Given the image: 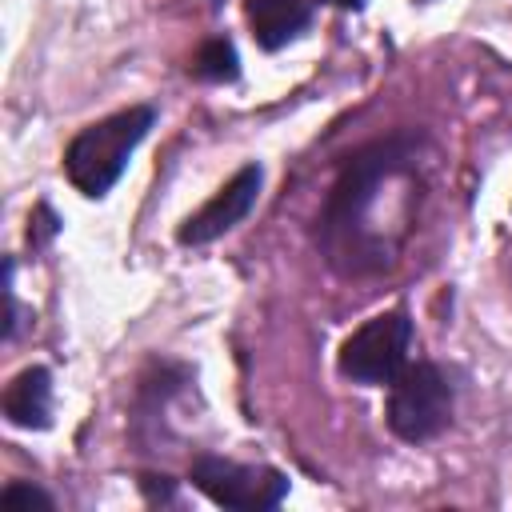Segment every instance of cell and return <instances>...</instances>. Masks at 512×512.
I'll use <instances>...</instances> for the list:
<instances>
[{"instance_id": "6da1fadb", "label": "cell", "mask_w": 512, "mask_h": 512, "mask_svg": "<svg viewBox=\"0 0 512 512\" xmlns=\"http://www.w3.org/2000/svg\"><path fill=\"white\" fill-rule=\"evenodd\" d=\"M152 124H156V112L144 108V104H136V108H124V112H116V116L84 128L68 144V152H64L68 180L84 196H104L120 180L128 156L136 152V144L148 136Z\"/></svg>"}, {"instance_id": "7a4b0ae2", "label": "cell", "mask_w": 512, "mask_h": 512, "mask_svg": "<svg viewBox=\"0 0 512 512\" xmlns=\"http://www.w3.org/2000/svg\"><path fill=\"white\" fill-rule=\"evenodd\" d=\"M412 320L404 308L380 312L360 324L340 348V372L356 384H392L408 364Z\"/></svg>"}, {"instance_id": "3957f363", "label": "cell", "mask_w": 512, "mask_h": 512, "mask_svg": "<svg viewBox=\"0 0 512 512\" xmlns=\"http://www.w3.org/2000/svg\"><path fill=\"white\" fill-rule=\"evenodd\" d=\"M452 416V388L436 364H404L388 396V428L408 440H432Z\"/></svg>"}, {"instance_id": "277c9868", "label": "cell", "mask_w": 512, "mask_h": 512, "mask_svg": "<svg viewBox=\"0 0 512 512\" xmlns=\"http://www.w3.org/2000/svg\"><path fill=\"white\" fill-rule=\"evenodd\" d=\"M192 484L220 508H240V512H260L276 508L288 496V476L276 468H252L236 464L224 456H200L192 464Z\"/></svg>"}, {"instance_id": "5b68a950", "label": "cell", "mask_w": 512, "mask_h": 512, "mask_svg": "<svg viewBox=\"0 0 512 512\" xmlns=\"http://www.w3.org/2000/svg\"><path fill=\"white\" fill-rule=\"evenodd\" d=\"M260 180H264V172H260V164H248V168H240L196 216H188L184 220V228H180V244H208V240H216V236H224L228 228H236L248 212H252V204H256V196H260Z\"/></svg>"}, {"instance_id": "8992f818", "label": "cell", "mask_w": 512, "mask_h": 512, "mask_svg": "<svg viewBox=\"0 0 512 512\" xmlns=\"http://www.w3.org/2000/svg\"><path fill=\"white\" fill-rule=\"evenodd\" d=\"M312 20L308 0H248V24L260 40V48L276 52L292 36H300Z\"/></svg>"}, {"instance_id": "52a82bcc", "label": "cell", "mask_w": 512, "mask_h": 512, "mask_svg": "<svg viewBox=\"0 0 512 512\" xmlns=\"http://www.w3.org/2000/svg\"><path fill=\"white\" fill-rule=\"evenodd\" d=\"M4 416L16 428H48V420H52V376H48V368H24L8 384Z\"/></svg>"}, {"instance_id": "ba28073f", "label": "cell", "mask_w": 512, "mask_h": 512, "mask_svg": "<svg viewBox=\"0 0 512 512\" xmlns=\"http://www.w3.org/2000/svg\"><path fill=\"white\" fill-rule=\"evenodd\" d=\"M192 72H196L200 80H212V84H232V80L240 76V56H236L232 40H224V36L208 40V44L196 52Z\"/></svg>"}, {"instance_id": "9c48e42d", "label": "cell", "mask_w": 512, "mask_h": 512, "mask_svg": "<svg viewBox=\"0 0 512 512\" xmlns=\"http://www.w3.org/2000/svg\"><path fill=\"white\" fill-rule=\"evenodd\" d=\"M0 504L8 508V512H16V508H52V500L40 492V488H32V484H8L4 488V496H0Z\"/></svg>"}, {"instance_id": "30bf717a", "label": "cell", "mask_w": 512, "mask_h": 512, "mask_svg": "<svg viewBox=\"0 0 512 512\" xmlns=\"http://www.w3.org/2000/svg\"><path fill=\"white\" fill-rule=\"evenodd\" d=\"M328 4H336V8H360L364 0H328Z\"/></svg>"}]
</instances>
